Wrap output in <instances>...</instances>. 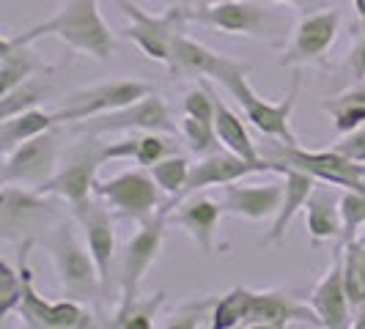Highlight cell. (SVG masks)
I'll return each mask as SVG.
<instances>
[{
    "label": "cell",
    "mask_w": 365,
    "mask_h": 329,
    "mask_svg": "<svg viewBox=\"0 0 365 329\" xmlns=\"http://www.w3.org/2000/svg\"><path fill=\"white\" fill-rule=\"evenodd\" d=\"M11 36V33H9ZM61 38L74 53L91 55L93 61H110L115 53V38L110 33L108 22L102 19L99 0H66L53 17L31 25L28 31H19L11 36L17 44H36L38 38Z\"/></svg>",
    "instance_id": "cell-1"
},
{
    "label": "cell",
    "mask_w": 365,
    "mask_h": 329,
    "mask_svg": "<svg viewBox=\"0 0 365 329\" xmlns=\"http://www.w3.org/2000/svg\"><path fill=\"white\" fill-rule=\"evenodd\" d=\"M247 72H250V69H247L245 63H239L234 58H225V63H222V69L217 72L215 80L237 99V105L242 108L245 118H247L261 135H267V137H272V140H280V143H286V146H299V140H297V135H294V129H292V113H294L297 99H299V88H302L299 72H294L292 88L286 93V99H280V102H269V99L258 96V93L253 91V85L247 83Z\"/></svg>",
    "instance_id": "cell-2"
},
{
    "label": "cell",
    "mask_w": 365,
    "mask_h": 329,
    "mask_svg": "<svg viewBox=\"0 0 365 329\" xmlns=\"http://www.w3.org/2000/svg\"><path fill=\"white\" fill-rule=\"evenodd\" d=\"M47 250L58 274V286L69 299L88 302L93 296H99V291H105L99 266L93 261L91 250L83 247V241L77 239L72 219L55 222V228L47 236Z\"/></svg>",
    "instance_id": "cell-3"
},
{
    "label": "cell",
    "mask_w": 365,
    "mask_h": 329,
    "mask_svg": "<svg viewBox=\"0 0 365 329\" xmlns=\"http://www.w3.org/2000/svg\"><path fill=\"white\" fill-rule=\"evenodd\" d=\"M184 17L228 36H250L269 44L286 33V22L269 11L264 0H220L206 9H184Z\"/></svg>",
    "instance_id": "cell-4"
},
{
    "label": "cell",
    "mask_w": 365,
    "mask_h": 329,
    "mask_svg": "<svg viewBox=\"0 0 365 329\" xmlns=\"http://www.w3.org/2000/svg\"><path fill=\"white\" fill-rule=\"evenodd\" d=\"M115 6L129 19V25L124 28V36L146 58L168 66L170 63V55H173V44H176L179 33H184V22H187L182 6L168 9L160 17L157 14H148L146 9H140L132 0H115Z\"/></svg>",
    "instance_id": "cell-5"
},
{
    "label": "cell",
    "mask_w": 365,
    "mask_h": 329,
    "mask_svg": "<svg viewBox=\"0 0 365 329\" xmlns=\"http://www.w3.org/2000/svg\"><path fill=\"white\" fill-rule=\"evenodd\" d=\"M34 247V239L22 241L19 250V269L25 280V293L19 302V318L25 321V327L34 329H86L93 327V315L77 299H63V302H47L34 286V269L28 263V253Z\"/></svg>",
    "instance_id": "cell-6"
},
{
    "label": "cell",
    "mask_w": 365,
    "mask_h": 329,
    "mask_svg": "<svg viewBox=\"0 0 365 329\" xmlns=\"http://www.w3.org/2000/svg\"><path fill=\"white\" fill-rule=\"evenodd\" d=\"M58 201L28 184H3L0 189V231L6 241L34 239V231L58 219Z\"/></svg>",
    "instance_id": "cell-7"
},
{
    "label": "cell",
    "mask_w": 365,
    "mask_h": 329,
    "mask_svg": "<svg viewBox=\"0 0 365 329\" xmlns=\"http://www.w3.org/2000/svg\"><path fill=\"white\" fill-rule=\"evenodd\" d=\"M148 93H154V85H151V83L115 77V80H102V83H96V85L72 91L55 113H58V121H61V124H80V121L93 118V115L127 108V105L143 99Z\"/></svg>",
    "instance_id": "cell-8"
},
{
    "label": "cell",
    "mask_w": 365,
    "mask_h": 329,
    "mask_svg": "<svg viewBox=\"0 0 365 329\" xmlns=\"http://www.w3.org/2000/svg\"><path fill=\"white\" fill-rule=\"evenodd\" d=\"M168 217H170V206L165 203L151 217H146L140 222L138 234L127 241V247L121 253V266H118V288H121L118 299H135V296H140L143 277H146L148 269L157 263V258L163 253Z\"/></svg>",
    "instance_id": "cell-9"
},
{
    "label": "cell",
    "mask_w": 365,
    "mask_h": 329,
    "mask_svg": "<svg viewBox=\"0 0 365 329\" xmlns=\"http://www.w3.org/2000/svg\"><path fill=\"white\" fill-rule=\"evenodd\" d=\"M93 195L121 217L143 222L163 206L165 192L154 182L151 170H124L108 182H96Z\"/></svg>",
    "instance_id": "cell-10"
},
{
    "label": "cell",
    "mask_w": 365,
    "mask_h": 329,
    "mask_svg": "<svg viewBox=\"0 0 365 329\" xmlns=\"http://www.w3.org/2000/svg\"><path fill=\"white\" fill-rule=\"evenodd\" d=\"M277 162H286L292 167H299L305 173H311L316 182L332 184V187H344V189H360L365 192V164L351 162L341 151L327 148V151H308L302 146H286L277 140L272 148V157Z\"/></svg>",
    "instance_id": "cell-11"
},
{
    "label": "cell",
    "mask_w": 365,
    "mask_h": 329,
    "mask_svg": "<svg viewBox=\"0 0 365 329\" xmlns=\"http://www.w3.org/2000/svg\"><path fill=\"white\" fill-rule=\"evenodd\" d=\"M61 132L58 127L41 132L36 137L19 143L17 148L3 154V170H0V182L3 184H28L38 187L47 179L55 176V160H58V143Z\"/></svg>",
    "instance_id": "cell-12"
},
{
    "label": "cell",
    "mask_w": 365,
    "mask_h": 329,
    "mask_svg": "<svg viewBox=\"0 0 365 329\" xmlns=\"http://www.w3.org/2000/svg\"><path fill=\"white\" fill-rule=\"evenodd\" d=\"M80 129L88 135H108V132H165V135H173L176 124H173V115H170L168 105L154 91L127 105V108L80 121Z\"/></svg>",
    "instance_id": "cell-13"
},
{
    "label": "cell",
    "mask_w": 365,
    "mask_h": 329,
    "mask_svg": "<svg viewBox=\"0 0 365 329\" xmlns=\"http://www.w3.org/2000/svg\"><path fill=\"white\" fill-rule=\"evenodd\" d=\"M280 164L264 157V160H245L234 151H215V154H206L198 160V164L190 167V176H187V184H184L182 195H179V203L201 189H209V187H228L234 182H242L245 176H253V173H277Z\"/></svg>",
    "instance_id": "cell-14"
},
{
    "label": "cell",
    "mask_w": 365,
    "mask_h": 329,
    "mask_svg": "<svg viewBox=\"0 0 365 329\" xmlns=\"http://www.w3.org/2000/svg\"><path fill=\"white\" fill-rule=\"evenodd\" d=\"M341 33V14L324 9V11H313L297 22L294 28L292 44L286 55L280 58V66H305V63H319L329 47L335 44V38Z\"/></svg>",
    "instance_id": "cell-15"
},
{
    "label": "cell",
    "mask_w": 365,
    "mask_h": 329,
    "mask_svg": "<svg viewBox=\"0 0 365 329\" xmlns=\"http://www.w3.org/2000/svg\"><path fill=\"white\" fill-rule=\"evenodd\" d=\"M308 305H311L322 327L324 329H346L351 327V299H349L346 288V277H344V250H338L329 269L322 274V280L313 286L311 296H308Z\"/></svg>",
    "instance_id": "cell-16"
},
{
    "label": "cell",
    "mask_w": 365,
    "mask_h": 329,
    "mask_svg": "<svg viewBox=\"0 0 365 329\" xmlns=\"http://www.w3.org/2000/svg\"><path fill=\"white\" fill-rule=\"evenodd\" d=\"M72 209H74V219L80 222V228L86 234V241H88V250H91L93 261L99 266L102 286L108 288L113 261H115V225H113V217H110L108 209L99 201H93V198L77 203Z\"/></svg>",
    "instance_id": "cell-17"
},
{
    "label": "cell",
    "mask_w": 365,
    "mask_h": 329,
    "mask_svg": "<svg viewBox=\"0 0 365 329\" xmlns=\"http://www.w3.org/2000/svg\"><path fill=\"white\" fill-rule=\"evenodd\" d=\"M292 324H313L322 327L319 315L311 305H302L299 299H294L286 291H256L253 296V308L247 315L250 329H286Z\"/></svg>",
    "instance_id": "cell-18"
},
{
    "label": "cell",
    "mask_w": 365,
    "mask_h": 329,
    "mask_svg": "<svg viewBox=\"0 0 365 329\" xmlns=\"http://www.w3.org/2000/svg\"><path fill=\"white\" fill-rule=\"evenodd\" d=\"M99 164H102L99 148H86L63 170H55L53 179L38 184L36 189L47 192V195H55V198H61V201L69 203V206H77V203L88 201L93 195Z\"/></svg>",
    "instance_id": "cell-19"
},
{
    "label": "cell",
    "mask_w": 365,
    "mask_h": 329,
    "mask_svg": "<svg viewBox=\"0 0 365 329\" xmlns=\"http://www.w3.org/2000/svg\"><path fill=\"white\" fill-rule=\"evenodd\" d=\"M283 203V184H228L222 192V209L234 217L261 222V219H274Z\"/></svg>",
    "instance_id": "cell-20"
},
{
    "label": "cell",
    "mask_w": 365,
    "mask_h": 329,
    "mask_svg": "<svg viewBox=\"0 0 365 329\" xmlns=\"http://www.w3.org/2000/svg\"><path fill=\"white\" fill-rule=\"evenodd\" d=\"M277 162V160H274ZM277 176L283 179V203H280V212L274 214L272 219V228L264 234V241L261 244H277V241H283L286 234H289V225L294 222V217L305 209V203L308 198L313 195V189H316V179H313L311 173H305V170H299V167H292V164L286 162H277Z\"/></svg>",
    "instance_id": "cell-21"
},
{
    "label": "cell",
    "mask_w": 365,
    "mask_h": 329,
    "mask_svg": "<svg viewBox=\"0 0 365 329\" xmlns=\"http://www.w3.org/2000/svg\"><path fill=\"white\" fill-rule=\"evenodd\" d=\"M222 212H225L222 203L203 198L195 192V195H190L179 203V212L173 214V222L195 241L201 256H212L215 247H217V225Z\"/></svg>",
    "instance_id": "cell-22"
},
{
    "label": "cell",
    "mask_w": 365,
    "mask_h": 329,
    "mask_svg": "<svg viewBox=\"0 0 365 329\" xmlns=\"http://www.w3.org/2000/svg\"><path fill=\"white\" fill-rule=\"evenodd\" d=\"M305 234L313 244L344 236L341 219V192H332L329 184L319 182L313 195L305 203Z\"/></svg>",
    "instance_id": "cell-23"
},
{
    "label": "cell",
    "mask_w": 365,
    "mask_h": 329,
    "mask_svg": "<svg viewBox=\"0 0 365 329\" xmlns=\"http://www.w3.org/2000/svg\"><path fill=\"white\" fill-rule=\"evenodd\" d=\"M163 135L165 132H132L127 137L99 148V157H102V162H108V160H135L143 167H151L154 162H160L163 157L170 154V140Z\"/></svg>",
    "instance_id": "cell-24"
},
{
    "label": "cell",
    "mask_w": 365,
    "mask_h": 329,
    "mask_svg": "<svg viewBox=\"0 0 365 329\" xmlns=\"http://www.w3.org/2000/svg\"><path fill=\"white\" fill-rule=\"evenodd\" d=\"M50 66L41 63L34 53V44H17L11 36L0 38V93H9L17 88L19 83L36 77V74L47 72Z\"/></svg>",
    "instance_id": "cell-25"
},
{
    "label": "cell",
    "mask_w": 365,
    "mask_h": 329,
    "mask_svg": "<svg viewBox=\"0 0 365 329\" xmlns=\"http://www.w3.org/2000/svg\"><path fill=\"white\" fill-rule=\"evenodd\" d=\"M228 55H220L209 47H203L201 41H192L184 33H179L176 44H173V55H170V63L168 69L173 74H182V77H217V72L222 69Z\"/></svg>",
    "instance_id": "cell-26"
},
{
    "label": "cell",
    "mask_w": 365,
    "mask_h": 329,
    "mask_svg": "<svg viewBox=\"0 0 365 329\" xmlns=\"http://www.w3.org/2000/svg\"><path fill=\"white\" fill-rule=\"evenodd\" d=\"M53 127H61L58 113H47V110H38V108L17 113L11 118H3L0 121V146H3V154Z\"/></svg>",
    "instance_id": "cell-27"
},
{
    "label": "cell",
    "mask_w": 365,
    "mask_h": 329,
    "mask_svg": "<svg viewBox=\"0 0 365 329\" xmlns=\"http://www.w3.org/2000/svg\"><path fill=\"white\" fill-rule=\"evenodd\" d=\"M322 110L329 113L332 124L341 135H346L351 129L365 124V80H357V85H351L338 96H332L327 102H322Z\"/></svg>",
    "instance_id": "cell-28"
},
{
    "label": "cell",
    "mask_w": 365,
    "mask_h": 329,
    "mask_svg": "<svg viewBox=\"0 0 365 329\" xmlns=\"http://www.w3.org/2000/svg\"><path fill=\"white\" fill-rule=\"evenodd\" d=\"M215 129H217L220 135V143L228 148V151H234V154L245 157V160H253V162L264 160V154L256 148L253 137L247 135L242 118L231 108H225L220 99H217V110H215Z\"/></svg>",
    "instance_id": "cell-29"
},
{
    "label": "cell",
    "mask_w": 365,
    "mask_h": 329,
    "mask_svg": "<svg viewBox=\"0 0 365 329\" xmlns=\"http://www.w3.org/2000/svg\"><path fill=\"white\" fill-rule=\"evenodd\" d=\"M53 72L55 69H47V72L19 83L17 88H11L9 93H0V121L3 118H11L17 113H25V110L38 108V102L47 99L50 91H53V83H50V74Z\"/></svg>",
    "instance_id": "cell-30"
},
{
    "label": "cell",
    "mask_w": 365,
    "mask_h": 329,
    "mask_svg": "<svg viewBox=\"0 0 365 329\" xmlns=\"http://www.w3.org/2000/svg\"><path fill=\"white\" fill-rule=\"evenodd\" d=\"M165 291H157L154 296H135V299H118L113 318H110V327L118 329H151L154 327V318L160 308L165 305Z\"/></svg>",
    "instance_id": "cell-31"
},
{
    "label": "cell",
    "mask_w": 365,
    "mask_h": 329,
    "mask_svg": "<svg viewBox=\"0 0 365 329\" xmlns=\"http://www.w3.org/2000/svg\"><path fill=\"white\" fill-rule=\"evenodd\" d=\"M253 296H256V291L242 288V286L217 296V305L212 310V327L215 329L245 327L247 324V315H250V308H253Z\"/></svg>",
    "instance_id": "cell-32"
},
{
    "label": "cell",
    "mask_w": 365,
    "mask_h": 329,
    "mask_svg": "<svg viewBox=\"0 0 365 329\" xmlns=\"http://www.w3.org/2000/svg\"><path fill=\"white\" fill-rule=\"evenodd\" d=\"M190 167H192L190 160H187V157H179V154H168V157H163L160 162H154L151 167H148L151 176H154V182L160 184V189L170 198V201H168L170 209L179 206V195H182L184 184H187Z\"/></svg>",
    "instance_id": "cell-33"
},
{
    "label": "cell",
    "mask_w": 365,
    "mask_h": 329,
    "mask_svg": "<svg viewBox=\"0 0 365 329\" xmlns=\"http://www.w3.org/2000/svg\"><path fill=\"white\" fill-rule=\"evenodd\" d=\"M344 277L351 305L365 302V234H357L344 244Z\"/></svg>",
    "instance_id": "cell-34"
},
{
    "label": "cell",
    "mask_w": 365,
    "mask_h": 329,
    "mask_svg": "<svg viewBox=\"0 0 365 329\" xmlns=\"http://www.w3.org/2000/svg\"><path fill=\"white\" fill-rule=\"evenodd\" d=\"M25 293V280H22V269L19 263L14 266L9 258L0 261V321H6L14 310H19Z\"/></svg>",
    "instance_id": "cell-35"
},
{
    "label": "cell",
    "mask_w": 365,
    "mask_h": 329,
    "mask_svg": "<svg viewBox=\"0 0 365 329\" xmlns=\"http://www.w3.org/2000/svg\"><path fill=\"white\" fill-rule=\"evenodd\" d=\"M182 132H184V140H187L190 151L198 154V157L215 154V151H220V146H222L217 129H215V121H201V118L184 115Z\"/></svg>",
    "instance_id": "cell-36"
},
{
    "label": "cell",
    "mask_w": 365,
    "mask_h": 329,
    "mask_svg": "<svg viewBox=\"0 0 365 329\" xmlns=\"http://www.w3.org/2000/svg\"><path fill=\"white\" fill-rule=\"evenodd\" d=\"M341 219H344L346 241L360 234V228H365V192L341 189Z\"/></svg>",
    "instance_id": "cell-37"
},
{
    "label": "cell",
    "mask_w": 365,
    "mask_h": 329,
    "mask_svg": "<svg viewBox=\"0 0 365 329\" xmlns=\"http://www.w3.org/2000/svg\"><path fill=\"white\" fill-rule=\"evenodd\" d=\"M215 110H217V99L206 85H195L184 96V115H192L201 121H215Z\"/></svg>",
    "instance_id": "cell-38"
},
{
    "label": "cell",
    "mask_w": 365,
    "mask_h": 329,
    "mask_svg": "<svg viewBox=\"0 0 365 329\" xmlns=\"http://www.w3.org/2000/svg\"><path fill=\"white\" fill-rule=\"evenodd\" d=\"M215 305H217V296H206L201 302H190V305H184L179 313H173V318L165 324L168 329H195L201 324V315L215 310Z\"/></svg>",
    "instance_id": "cell-39"
},
{
    "label": "cell",
    "mask_w": 365,
    "mask_h": 329,
    "mask_svg": "<svg viewBox=\"0 0 365 329\" xmlns=\"http://www.w3.org/2000/svg\"><path fill=\"white\" fill-rule=\"evenodd\" d=\"M335 151H341V154L349 157L351 162L365 164V124L357 129H351V132H346V137L335 146Z\"/></svg>",
    "instance_id": "cell-40"
},
{
    "label": "cell",
    "mask_w": 365,
    "mask_h": 329,
    "mask_svg": "<svg viewBox=\"0 0 365 329\" xmlns=\"http://www.w3.org/2000/svg\"><path fill=\"white\" fill-rule=\"evenodd\" d=\"M349 69L354 74V80H365V36L351 47V53H349Z\"/></svg>",
    "instance_id": "cell-41"
},
{
    "label": "cell",
    "mask_w": 365,
    "mask_h": 329,
    "mask_svg": "<svg viewBox=\"0 0 365 329\" xmlns=\"http://www.w3.org/2000/svg\"><path fill=\"white\" fill-rule=\"evenodd\" d=\"M272 3H283V6H294V9H308V11H311L313 6H322L324 0H272Z\"/></svg>",
    "instance_id": "cell-42"
},
{
    "label": "cell",
    "mask_w": 365,
    "mask_h": 329,
    "mask_svg": "<svg viewBox=\"0 0 365 329\" xmlns=\"http://www.w3.org/2000/svg\"><path fill=\"white\" fill-rule=\"evenodd\" d=\"M215 3H220V0H176V6H182V9H206Z\"/></svg>",
    "instance_id": "cell-43"
},
{
    "label": "cell",
    "mask_w": 365,
    "mask_h": 329,
    "mask_svg": "<svg viewBox=\"0 0 365 329\" xmlns=\"http://www.w3.org/2000/svg\"><path fill=\"white\" fill-rule=\"evenodd\" d=\"M357 310H354V315H351V327L354 329H365V302H360V305H354Z\"/></svg>",
    "instance_id": "cell-44"
},
{
    "label": "cell",
    "mask_w": 365,
    "mask_h": 329,
    "mask_svg": "<svg viewBox=\"0 0 365 329\" xmlns=\"http://www.w3.org/2000/svg\"><path fill=\"white\" fill-rule=\"evenodd\" d=\"M354 11H357V17L365 22V0H354Z\"/></svg>",
    "instance_id": "cell-45"
},
{
    "label": "cell",
    "mask_w": 365,
    "mask_h": 329,
    "mask_svg": "<svg viewBox=\"0 0 365 329\" xmlns=\"http://www.w3.org/2000/svg\"><path fill=\"white\" fill-rule=\"evenodd\" d=\"M138 3H148V0H138ZM165 3H170V0H165Z\"/></svg>",
    "instance_id": "cell-46"
},
{
    "label": "cell",
    "mask_w": 365,
    "mask_h": 329,
    "mask_svg": "<svg viewBox=\"0 0 365 329\" xmlns=\"http://www.w3.org/2000/svg\"><path fill=\"white\" fill-rule=\"evenodd\" d=\"M113 3H115V0H113Z\"/></svg>",
    "instance_id": "cell-47"
}]
</instances>
